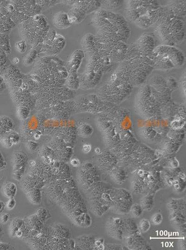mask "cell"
Wrapping results in <instances>:
<instances>
[{
    "label": "cell",
    "instance_id": "5bb4252c",
    "mask_svg": "<svg viewBox=\"0 0 186 250\" xmlns=\"http://www.w3.org/2000/svg\"><path fill=\"white\" fill-rule=\"evenodd\" d=\"M28 198L33 204L37 205L40 203L41 202V192L39 189L37 188H34L32 189L29 190L26 193Z\"/></svg>",
    "mask_w": 186,
    "mask_h": 250
},
{
    "label": "cell",
    "instance_id": "9a60e30c",
    "mask_svg": "<svg viewBox=\"0 0 186 250\" xmlns=\"http://www.w3.org/2000/svg\"><path fill=\"white\" fill-rule=\"evenodd\" d=\"M23 221L18 218H15V219L12 221L11 225L9 226V234L12 237H14V234L16 232L19 230L20 228L21 227Z\"/></svg>",
    "mask_w": 186,
    "mask_h": 250
},
{
    "label": "cell",
    "instance_id": "8fae6325",
    "mask_svg": "<svg viewBox=\"0 0 186 250\" xmlns=\"http://www.w3.org/2000/svg\"><path fill=\"white\" fill-rule=\"evenodd\" d=\"M53 24L59 29H65L72 25L69 22L68 14L64 11L56 13L53 18Z\"/></svg>",
    "mask_w": 186,
    "mask_h": 250
},
{
    "label": "cell",
    "instance_id": "6da1fadb",
    "mask_svg": "<svg viewBox=\"0 0 186 250\" xmlns=\"http://www.w3.org/2000/svg\"><path fill=\"white\" fill-rule=\"evenodd\" d=\"M97 29V35L110 37L127 43L131 35L128 20L118 13L100 9L96 11L92 19Z\"/></svg>",
    "mask_w": 186,
    "mask_h": 250
},
{
    "label": "cell",
    "instance_id": "8992f818",
    "mask_svg": "<svg viewBox=\"0 0 186 250\" xmlns=\"http://www.w3.org/2000/svg\"><path fill=\"white\" fill-rule=\"evenodd\" d=\"M94 42L98 49L105 52L113 63L123 61L128 50L126 43L110 37L94 36Z\"/></svg>",
    "mask_w": 186,
    "mask_h": 250
},
{
    "label": "cell",
    "instance_id": "2e32d148",
    "mask_svg": "<svg viewBox=\"0 0 186 250\" xmlns=\"http://www.w3.org/2000/svg\"><path fill=\"white\" fill-rule=\"evenodd\" d=\"M67 82L69 87L72 89H77L80 84L79 80L77 77L76 73H70V75L69 76Z\"/></svg>",
    "mask_w": 186,
    "mask_h": 250
},
{
    "label": "cell",
    "instance_id": "44dd1931",
    "mask_svg": "<svg viewBox=\"0 0 186 250\" xmlns=\"http://www.w3.org/2000/svg\"><path fill=\"white\" fill-rule=\"evenodd\" d=\"M47 215V211L45 208H41L37 210L36 215L41 222L43 223V221L46 219Z\"/></svg>",
    "mask_w": 186,
    "mask_h": 250
},
{
    "label": "cell",
    "instance_id": "e575fe53",
    "mask_svg": "<svg viewBox=\"0 0 186 250\" xmlns=\"http://www.w3.org/2000/svg\"><path fill=\"white\" fill-rule=\"evenodd\" d=\"M7 10L8 11L11 12L12 11H13L14 7L13 6V5H11V4H9V5H8L7 6Z\"/></svg>",
    "mask_w": 186,
    "mask_h": 250
},
{
    "label": "cell",
    "instance_id": "74e56055",
    "mask_svg": "<svg viewBox=\"0 0 186 250\" xmlns=\"http://www.w3.org/2000/svg\"><path fill=\"white\" fill-rule=\"evenodd\" d=\"M35 164H36V162L34 161H29V165H30V166H35Z\"/></svg>",
    "mask_w": 186,
    "mask_h": 250
},
{
    "label": "cell",
    "instance_id": "603a6c76",
    "mask_svg": "<svg viewBox=\"0 0 186 250\" xmlns=\"http://www.w3.org/2000/svg\"><path fill=\"white\" fill-rule=\"evenodd\" d=\"M0 142L3 147L6 148H11L12 146L9 140L8 135L3 136L0 138Z\"/></svg>",
    "mask_w": 186,
    "mask_h": 250
},
{
    "label": "cell",
    "instance_id": "4dcf8cb0",
    "mask_svg": "<svg viewBox=\"0 0 186 250\" xmlns=\"http://www.w3.org/2000/svg\"><path fill=\"white\" fill-rule=\"evenodd\" d=\"M70 164L74 167H78L80 165V161L77 158H74L70 161Z\"/></svg>",
    "mask_w": 186,
    "mask_h": 250
},
{
    "label": "cell",
    "instance_id": "1f68e13d",
    "mask_svg": "<svg viewBox=\"0 0 186 250\" xmlns=\"http://www.w3.org/2000/svg\"><path fill=\"white\" fill-rule=\"evenodd\" d=\"M28 142V148L31 151H35L37 148L38 144L34 142Z\"/></svg>",
    "mask_w": 186,
    "mask_h": 250
},
{
    "label": "cell",
    "instance_id": "277c9868",
    "mask_svg": "<svg viewBox=\"0 0 186 250\" xmlns=\"http://www.w3.org/2000/svg\"><path fill=\"white\" fill-rule=\"evenodd\" d=\"M127 18L142 29L153 27L164 11V6L156 1H128Z\"/></svg>",
    "mask_w": 186,
    "mask_h": 250
},
{
    "label": "cell",
    "instance_id": "f1b7e54d",
    "mask_svg": "<svg viewBox=\"0 0 186 250\" xmlns=\"http://www.w3.org/2000/svg\"><path fill=\"white\" fill-rule=\"evenodd\" d=\"M10 218V215L8 213H3L0 216V222L2 223H6L8 222Z\"/></svg>",
    "mask_w": 186,
    "mask_h": 250
},
{
    "label": "cell",
    "instance_id": "30bf717a",
    "mask_svg": "<svg viewBox=\"0 0 186 250\" xmlns=\"http://www.w3.org/2000/svg\"><path fill=\"white\" fill-rule=\"evenodd\" d=\"M165 6L176 16L184 18L186 16V1H171Z\"/></svg>",
    "mask_w": 186,
    "mask_h": 250
},
{
    "label": "cell",
    "instance_id": "4fadbf2b",
    "mask_svg": "<svg viewBox=\"0 0 186 250\" xmlns=\"http://www.w3.org/2000/svg\"><path fill=\"white\" fill-rule=\"evenodd\" d=\"M2 191L3 195L6 198H13L17 193V186L12 183H8L3 185Z\"/></svg>",
    "mask_w": 186,
    "mask_h": 250
},
{
    "label": "cell",
    "instance_id": "d6a6232c",
    "mask_svg": "<svg viewBox=\"0 0 186 250\" xmlns=\"http://www.w3.org/2000/svg\"><path fill=\"white\" fill-rule=\"evenodd\" d=\"M5 207V205H4V203L0 201V213H1L3 211Z\"/></svg>",
    "mask_w": 186,
    "mask_h": 250
},
{
    "label": "cell",
    "instance_id": "ac0fdd59",
    "mask_svg": "<svg viewBox=\"0 0 186 250\" xmlns=\"http://www.w3.org/2000/svg\"><path fill=\"white\" fill-rule=\"evenodd\" d=\"M142 211L143 210H142V206L138 204H134V205H132L130 209V211L132 216L135 218L140 217L142 213V211Z\"/></svg>",
    "mask_w": 186,
    "mask_h": 250
},
{
    "label": "cell",
    "instance_id": "9c48e42d",
    "mask_svg": "<svg viewBox=\"0 0 186 250\" xmlns=\"http://www.w3.org/2000/svg\"><path fill=\"white\" fill-rule=\"evenodd\" d=\"M84 57V53L81 50H76L74 52L67 65L70 73H77Z\"/></svg>",
    "mask_w": 186,
    "mask_h": 250
},
{
    "label": "cell",
    "instance_id": "ffe728a7",
    "mask_svg": "<svg viewBox=\"0 0 186 250\" xmlns=\"http://www.w3.org/2000/svg\"><path fill=\"white\" fill-rule=\"evenodd\" d=\"M15 48L16 50L19 52L23 53L25 52L27 49V45L25 40L18 42L15 44Z\"/></svg>",
    "mask_w": 186,
    "mask_h": 250
},
{
    "label": "cell",
    "instance_id": "8d00e7d4",
    "mask_svg": "<svg viewBox=\"0 0 186 250\" xmlns=\"http://www.w3.org/2000/svg\"><path fill=\"white\" fill-rule=\"evenodd\" d=\"M13 62L14 63L17 64L19 62V59L18 58H14L13 60Z\"/></svg>",
    "mask_w": 186,
    "mask_h": 250
},
{
    "label": "cell",
    "instance_id": "ba28073f",
    "mask_svg": "<svg viewBox=\"0 0 186 250\" xmlns=\"http://www.w3.org/2000/svg\"><path fill=\"white\" fill-rule=\"evenodd\" d=\"M107 222V230L111 237L122 239L124 237V220L120 217H112Z\"/></svg>",
    "mask_w": 186,
    "mask_h": 250
},
{
    "label": "cell",
    "instance_id": "cb8c5ba5",
    "mask_svg": "<svg viewBox=\"0 0 186 250\" xmlns=\"http://www.w3.org/2000/svg\"><path fill=\"white\" fill-rule=\"evenodd\" d=\"M8 136L12 145H16L20 141V138L17 134L12 133L8 134Z\"/></svg>",
    "mask_w": 186,
    "mask_h": 250
},
{
    "label": "cell",
    "instance_id": "7a4b0ae2",
    "mask_svg": "<svg viewBox=\"0 0 186 250\" xmlns=\"http://www.w3.org/2000/svg\"><path fill=\"white\" fill-rule=\"evenodd\" d=\"M164 7L163 14L153 26L154 36L161 42V45L176 46L185 40V19L174 15L165 6Z\"/></svg>",
    "mask_w": 186,
    "mask_h": 250
},
{
    "label": "cell",
    "instance_id": "484cf974",
    "mask_svg": "<svg viewBox=\"0 0 186 250\" xmlns=\"http://www.w3.org/2000/svg\"><path fill=\"white\" fill-rule=\"evenodd\" d=\"M16 205V201L13 198H9L5 205L6 208L8 211L13 210Z\"/></svg>",
    "mask_w": 186,
    "mask_h": 250
},
{
    "label": "cell",
    "instance_id": "83f0119b",
    "mask_svg": "<svg viewBox=\"0 0 186 250\" xmlns=\"http://www.w3.org/2000/svg\"><path fill=\"white\" fill-rule=\"evenodd\" d=\"M181 87L182 89V92H183L184 97L186 96V72L184 71L183 73V74L182 75L181 79Z\"/></svg>",
    "mask_w": 186,
    "mask_h": 250
},
{
    "label": "cell",
    "instance_id": "d4e9b609",
    "mask_svg": "<svg viewBox=\"0 0 186 250\" xmlns=\"http://www.w3.org/2000/svg\"><path fill=\"white\" fill-rule=\"evenodd\" d=\"M183 121L182 120H176L171 123V126L175 129H181L183 127Z\"/></svg>",
    "mask_w": 186,
    "mask_h": 250
},
{
    "label": "cell",
    "instance_id": "d590c367",
    "mask_svg": "<svg viewBox=\"0 0 186 250\" xmlns=\"http://www.w3.org/2000/svg\"><path fill=\"white\" fill-rule=\"evenodd\" d=\"M95 153L97 155H100L101 154V149L99 148H96L95 149Z\"/></svg>",
    "mask_w": 186,
    "mask_h": 250
},
{
    "label": "cell",
    "instance_id": "836d02e7",
    "mask_svg": "<svg viewBox=\"0 0 186 250\" xmlns=\"http://www.w3.org/2000/svg\"><path fill=\"white\" fill-rule=\"evenodd\" d=\"M3 158H2V155L0 153V170L2 169V167L4 166L3 165V163L4 162H3Z\"/></svg>",
    "mask_w": 186,
    "mask_h": 250
},
{
    "label": "cell",
    "instance_id": "e0dca14e",
    "mask_svg": "<svg viewBox=\"0 0 186 250\" xmlns=\"http://www.w3.org/2000/svg\"><path fill=\"white\" fill-rule=\"evenodd\" d=\"M93 129L88 124H84L79 128V133L81 137H89L92 133Z\"/></svg>",
    "mask_w": 186,
    "mask_h": 250
},
{
    "label": "cell",
    "instance_id": "d6986e66",
    "mask_svg": "<svg viewBox=\"0 0 186 250\" xmlns=\"http://www.w3.org/2000/svg\"><path fill=\"white\" fill-rule=\"evenodd\" d=\"M150 225L151 224L149 220L147 219H142L140 221L138 228L142 233H146L149 230Z\"/></svg>",
    "mask_w": 186,
    "mask_h": 250
},
{
    "label": "cell",
    "instance_id": "4316f807",
    "mask_svg": "<svg viewBox=\"0 0 186 250\" xmlns=\"http://www.w3.org/2000/svg\"><path fill=\"white\" fill-rule=\"evenodd\" d=\"M94 248L97 250H104L105 247L104 245V240L100 239L95 241L94 243Z\"/></svg>",
    "mask_w": 186,
    "mask_h": 250
},
{
    "label": "cell",
    "instance_id": "7c38bea8",
    "mask_svg": "<svg viewBox=\"0 0 186 250\" xmlns=\"http://www.w3.org/2000/svg\"><path fill=\"white\" fill-rule=\"evenodd\" d=\"M101 9L114 11L120 8L123 4V1H101Z\"/></svg>",
    "mask_w": 186,
    "mask_h": 250
},
{
    "label": "cell",
    "instance_id": "52a82bcc",
    "mask_svg": "<svg viewBox=\"0 0 186 250\" xmlns=\"http://www.w3.org/2000/svg\"><path fill=\"white\" fill-rule=\"evenodd\" d=\"M100 1H77L68 13L69 22L72 24L82 22L87 15L96 11L101 8Z\"/></svg>",
    "mask_w": 186,
    "mask_h": 250
},
{
    "label": "cell",
    "instance_id": "5b68a950",
    "mask_svg": "<svg viewBox=\"0 0 186 250\" xmlns=\"http://www.w3.org/2000/svg\"><path fill=\"white\" fill-rule=\"evenodd\" d=\"M154 69L169 70L179 68L185 63L183 52L176 46L160 45L156 46L153 52Z\"/></svg>",
    "mask_w": 186,
    "mask_h": 250
},
{
    "label": "cell",
    "instance_id": "f35d334b",
    "mask_svg": "<svg viewBox=\"0 0 186 250\" xmlns=\"http://www.w3.org/2000/svg\"><path fill=\"white\" fill-rule=\"evenodd\" d=\"M3 228L1 227V225H0V237H1L2 234H3Z\"/></svg>",
    "mask_w": 186,
    "mask_h": 250
},
{
    "label": "cell",
    "instance_id": "f546056e",
    "mask_svg": "<svg viewBox=\"0 0 186 250\" xmlns=\"http://www.w3.org/2000/svg\"><path fill=\"white\" fill-rule=\"evenodd\" d=\"M91 145L90 144H85L82 146V151L85 154H88L91 150Z\"/></svg>",
    "mask_w": 186,
    "mask_h": 250
},
{
    "label": "cell",
    "instance_id": "3957f363",
    "mask_svg": "<svg viewBox=\"0 0 186 250\" xmlns=\"http://www.w3.org/2000/svg\"><path fill=\"white\" fill-rule=\"evenodd\" d=\"M133 87L128 66L122 61L101 87L99 96L112 103H120L130 96Z\"/></svg>",
    "mask_w": 186,
    "mask_h": 250
},
{
    "label": "cell",
    "instance_id": "7402d4cb",
    "mask_svg": "<svg viewBox=\"0 0 186 250\" xmlns=\"http://www.w3.org/2000/svg\"><path fill=\"white\" fill-rule=\"evenodd\" d=\"M163 217L160 213H157L153 215L151 217V221L154 225H159L162 223Z\"/></svg>",
    "mask_w": 186,
    "mask_h": 250
}]
</instances>
